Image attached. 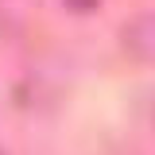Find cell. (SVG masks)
<instances>
[{
	"mask_svg": "<svg viewBox=\"0 0 155 155\" xmlns=\"http://www.w3.org/2000/svg\"><path fill=\"white\" fill-rule=\"evenodd\" d=\"M66 4H70V8H74V12H89V8H93L97 0H66Z\"/></svg>",
	"mask_w": 155,
	"mask_h": 155,
	"instance_id": "6da1fadb",
	"label": "cell"
}]
</instances>
